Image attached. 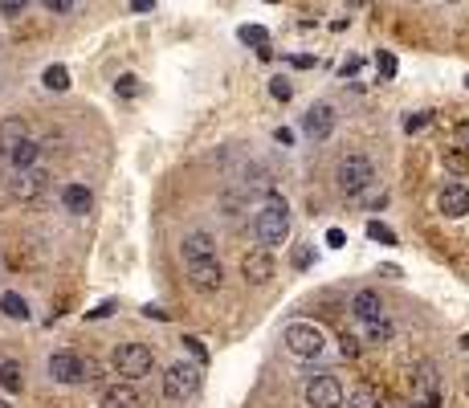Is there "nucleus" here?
<instances>
[{
    "mask_svg": "<svg viewBox=\"0 0 469 408\" xmlns=\"http://www.w3.org/2000/svg\"><path fill=\"white\" fill-rule=\"evenodd\" d=\"M0 388L4 392H21L25 388V368H21L16 359H4V363H0Z\"/></svg>",
    "mask_w": 469,
    "mask_h": 408,
    "instance_id": "nucleus-21",
    "label": "nucleus"
},
{
    "mask_svg": "<svg viewBox=\"0 0 469 408\" xmlns=\"http://www.w3.org/2000/svg\"><path fill=\"white\" fill-rule=\"evenodd\" d=\"M131 9H135V13H151V9H155V0H131Z\"/></svg>",
    "mask_w": 469,
    "mask_h": 408,
    "instance_id": "nucleus-44",
    "label": "nucleus"
},
{
    "mask_svg": "<svg viewBox=\"0 0 469 408\" xmlns=\"http://www.w3.org/2000/svg\"><path fill=\"white\" fill-rule=\"evenodd\" d=\"M143 314H147V319H160V323L167 319V310H160V307H143Z\"/></svg>",
    "mask_w": 469,
    "mask_h": 408,
    "instance_id": "nucleus-45",
    "label": "nucleus"
},
{
    "mask_svg": "<svg viewBox=\"0 0 469 408\" xmlns=\"http://www.w3.org/2000/svg\"><path fill=\"white\" fill-rule=\"evenodd\" d=\"M453 151H461V155H469V118H461L453 131Z\"/></svg>",
    "mask_w": 469,
    "mask_h": 408,
    "instance_id": "nucleus-29",
    "label": "nucleus"
},
{
    "mask_svg": "<svg viewBox=\"0 0 469 408\" xmlns=\"http://www.w3.org/2000/svg\"><path fill=\"white\" fill-rule=\"evenodd\" d=\"M270 94H274L277 102H290L294 86H290V82H286V78H274V82H270Z\"/></svg>",
    "mask_w": 469,
    "mask_h": 408,
    "instance_id": "nucleus-33",
    "label": "nucleus"
},
{
    "mask_svg": "<svg viewBox=\"0 0 469 408\" xmlns=\"http://www.w3.org/2000/svg\"><path fill=\"white\" fill-rule=\"evenodd\" d=\"M37 155H41V143H33V139H21V143L9 151V163H13L16 172H25V167H33V163H37Z\"/></svg>",
    "mask_w": 469,
    "mask_h": 408,
    "instance_id": "nucleus-19",
    "label": "nucleus"
},
{
    "mask_svg": "<svg viewBox=\"0 0 469 408\" xmlns=\"http://www.w3.org/2000/svg\"><path fill=\"white\" fill-rule=\"evenodd\" d=\"M461 347H465V351H469V335H465V339H461Z\"/></svg>",
    "mask_w": 469,
    "mask_h": 408,
    "instance_id": "nucleus-47",
    "label": "nucleus"
},
{
    "mask_svg": "<svg viewBox=\"0 0 469 408\" xmlns=\"http://www.w3.org/2000/svg\"><path fill=\"white\" fill-rule=\"evenodd\" d=\"M375 70H380V78H396V57H392L388 49L375 53Z\"/></svg>",
    "mask_w": 469,
    "mask_h": 408,
    "instance_id": "nucleus-28",
    "label": "nucleus"
},
{
    "mask_svg": "<svg viewBox=\"0 0 469 408\" xmlns=\"http://www.w3.org/2000/svg\"><path fill=\"white\" fill-rule=\"evenodd\" d=\"M200 388V363H172L163 372V396L167 400H188Z\"/></svg>",
    "mask_w": 469,
    "mask_h": 408,
    "instance_id": "nucleus-5",
    "label": "nucleus"
},
{
    "mask_svg": "<svg viewBox=\"0 0 469 408\" xmlns=\"http://www.w3.org/2000/svg\"><path fill=\"white\" fill-rule=\"evenodd\" d=\"M408 408H441V392H437V396H416Z\"/></svg>",
    "mask_w": 469,
    "mask_h": 408,
    "instance_id": "nucleus-39",
    "label": "nucleus"
},
{
    "mask_svg": "<svg viewBox=\"0 0 469 408\" xmlns=\"http://www.w3.org/2000/svg\"><path fill=\"white\" fill-rule=\"evenodd\" d=\"M359 65H363V62H359V57H347V62L339 65V70H343V78H347V74H355Z\"/></svg>",
    "mask_w": 469,
    "mask_h": 408,
    "instance_id": "nucleus-43",
    "label": "nucleus"
},
{
    "mask_svg": "<svg viewBox=\"0 0 469 408\" xmlns=\"http://www.w3.org/2000/svg\"><path fill=\"white\" fill-rule=\"evenodd\" d=\"M429 123H433V114H429V111H416V114H408V118H404V131H408V135H416V131H424Z\"/></svg>",
    "mask_w": 469,
    "mask_h": 408,
    "instance_id": "nucleus-30",
    "label": "nucleus"
},
{
    "mask_svg": "<svg viewBox=\"0 0 469 408\" xmlns=\"http://www.w3.org/2000/svg\"><path fill=\"white\" fill-rule=\"evenodd\" d=\"M258 237H261V249H274V245H286L290 237V209H286V200H277L270 196L258 212Z\"/></svg>",
    "mask_w": 469,
    "mask_h": 408,
    "instance_id": "nucleus-1",
    "label": "nucleus"
},
{
    "mask_svg": "<svg viewBox=\"0 0 469 408\" xmlns=\"http://www.w3.org/2000/svg\"><path fill=\"white\" fill-rule=\"evenodd\" d=\"M326 245H331V249H343V245H347V233H343V228H326Z\"/></svg>",
    "mask_w": 469,
    "mask_h": 408,
    "instance_id": "nucleus-38",
    "label": "nucleus"
},
{
    "mask_svg": "<svg viewBox=\"0 0 469 408\" xmlns=\"http://www.w3.org/2000/svg\"><path fill=\"white\" fill-rule=\"evenodd\" d=\"M98 408H143V396L135 392V384H111V388L102 392V400H98Z\"/></svg>",
    "mask_w": 469,
    "mask_h": 408,
    "instance_id": "nucleus-13",
    "label": "nucleus"
},
{
    "mask_svg": "<svg viewBox=\"0 0 469 408\" xmlns=\"http://www.w3.org/2000/svg\"><path fill=\"white\" fill-rule=\"evenodd\" d=\"M184 347H188V355L196 359V363H209V347H204V339H196V335H184Z\"/></svg>",
    "mask_w": 469,
    "mask_h": 408,
    "instance_id": "nucleus-27",
    "label": "nucleus"
},
{
    "mask_svg": "<svg viewBox=\"0 0 469 408\" xmlns=\"http://www.w3.org/2000/svg\"><path fill=\"white\" fill-rule=\"evenodd\" d=\"M241 274L249 286H265L270 277H274V258H270V249H249L241 258Z\"/></svg>",
    "mask_w": 469,
    "mask_h": 408,
    "instance_id": "nucleus-9",
    "label": "nucleus"
},
{
    "mask_svg": "<svg viewBox=\"0 0 469 408\" xmlns=\"http://www.w3.org/2000/svg\"><path fill=\"white\" fill-rule=\"evenodd\" d=\"M111 310H114V302H102V307L86 310V314H90V319H106V314H111Z\"/></svg>",
    "mask_w": 469,
    "mask_h": 408,
    "instance_id": "nucleus-41",
    "label": "nucleus"
},
{
    "mask_svg": "<svg viewBox=\"0 0 469 408\" xmlns=\"http://www.w3.org/2000/svg\"><path fill=\"white\" fill-rule=\"evenodd\" d=\"M184 270H188V282H192L196 294H216L221 282H225V270H221L216 258H192L184 261Z\"/></svg>",
    "mask_w": 469,
    "mask_h": 408,
    "instance_id": "nucleus-7",
    "label": "nucleus"
},
{
    "mask_svg": "<svg viewBox=\"0 0 469 408\" xmlns=\"http://www.w3.org/2000/svg\"><path fill=\"white\" fill-rule=\"evenodd\" d=\"M339 355L343 359H355L359 355V339H355V335H347V331L339 335Z\"/></svg>",
    "mask_w": 469,
    "mask_h": 408,
    "instance_id": "nucleus-32",
    "label": "nucleus"
},
{
    "mask_svg": "<svg viewBox=\"0 0 469 408\" xmlns=\"http://www.w3.org/2000/svg\"><path fill=\"white\" fill-rule=\"evenodd\" d=\"M25 4H29V0H0V13L4 16H21L25 13Z\"/></svg>",
    "mask_w": 469,
    "mask_h": 408,
    "instance_id": "nucleus-34",
    "label": "nucleus"
},
{
    "mask_svg": "<svg viewBox=\"0 0 469 408\" xmlns=\"http://www.w3.org/2000/svg\"><path fill=\"white\" fill-rule=\"evenodd\" d=\"M392 339V326L388 323H372V343H388Z\"/></svg>",
    "mask_w": 469,
    "mask_h": 408,
    "instance_id": "nucleus-37",
    "label": "nucleus"
},
{
    "mask_svg": "<svg viewBox=\"0 0 469 408\" xmlns=\"http://www.w3.org/2000/svg\"><path fill=\"white\" fill-rule=\"evenodd\" d=\"M62 204L74 212V216H86L90 204H94V196H90V188H82V184H65L62 188Z\"/></svg>",
    "mask_w": 469,
    "mask_h": 408,
    "instance_id": "nucleus-17",
    "label": "nucleus"
},
{
    "mask_svg": "<svg viewBox=\"0 0 469 408\" xmlns=\"http://www.w3.org/2000/svg\"><path fill=\"white\" fill-rule=\"evenodd\" d=\"M265 4H274V0H265Z\"/></svg>",
    "mask_w": 469,
    "mask_h": 408,
    "instance_id": "nucleus-50",
    "label": "nucleus"
},
{
    "mask_svg": "<svg viewBox=\"0 0 469 408\" xmlns=\"http://www.w3.org/2000/svg\"><path fill=\"white\" fill-rule=\"evenodd\" d=\"M237 37H241L245 45H258V53H261V49H270V33L261 29V25H241Z\"/></svg>",
    "mask_w": 469,
    "mask_h": 408,
    "instance_id": "nucleus-24",
    "label": "nucleus"
},
{
    "mask_svg": "<svg viewBox=\"0 0 469 408\" xmlns=\"http://www.w3.org/2000/svg\"><path fill=\"white\" fill-rule=\"evenodd\" d=\"M114 90H118L123 98H135L139 94V78H135V74H123V78L114 82Z\"/></svg>",
    "mask_w": 469,
    "mask_h": 408,
    "instance_id": "nucleus-31",
    "label": "nucleus"
},
{
    "mask_svg": "<svg viewBox=\"0 0 469 408\" xmlns=\"http://www.w3.org/2000/svg\"><path fill=\"white\" fill-rule=\"evenodd\" d=\"M41 82H45V90H57V94H62V90H70V70H65V65H49L45 74H41Z\"/></svg>",
    "mask_w": 469,
    "mask_h": 408,
    "instance_id": "nucleus-23",
    "label": "nucleus"
},
{
    "mask_svg": "<svg viewBox=\"0 0 469 408\" xmlns=\"http://www.w3.org/2000/svg\"><path fill=\"white\" fill-rule=\"evenodd\" d=\"M49 375L57 384H82V355L74 351H53L49 355Z\"/></svg>",
    "mask_w": 469,
    "mask_h": 408,
    "instance_id": "nucleus-11",
    "label": "nucleus"
},
{
    "mask_svg": "<svg viewBox=\"0 0 469 408\" xmlns=\"http://www.w3.org/2000/svg\"><path fill=\"white\" fill-rule=\"evenodd\" d=\"M180 253H184V261H192V258H216V245H212L209 233H188L184 237V245H180Z\"/></svg>",
    "mask_w": 469,
    "mask_h": 408,
    "instance_id": "nucleus-16",
    "label": "nucleus"
},
{
    "mask_svg": "<svg viewBox=\"0 0 469 408\" xmlns=\"http://www.w3.org/2000/svg\"><path fill=\"white\" fill-rule=\"evenodd\" d=\"M45 188H49V176L37 172V167H25V172H16V176L9 180V196H13V200H37Z\"/></svg>",
    "mask_w": 469,
    "mask_h": 408,
    "instance_id": "nucleus-8",
    "label": "nucleus"
},
{
    "mask_svg": "<svg viewBox=\"0 0 469 408\" xmlns=\"http://www.w3.org/2000/svg\"><path fill=\"white\" fill-rule=\"evenodd\" d=\"M355 200H359V204H368V209H384V204H388V192H384V188H375V184H368Z\"/></svg>",
    "mask_w": 469,
    "mask_h": 408,
    "instance_id": "nucleus-25",
    "label": "nucleus"
},
{
    "mask_svg": "<svg viewBox=\"0 0 469 408\" xmlns=\"http://www.w3.org/2000/svg\"><path fill=\"white\" fill-rule=\"evenodd\" d=\"M347 4H355V9H372L375 0H347Z\"/></svg>",
    "mask_w": 469,
    "mask_h": 408,
    "instance_id": "nucleus-46",
    "label": "nucleus"
},
{
    "mask_svg": "<svg viewBox=\"0 0 469 408\" xmlns=\"http://www.w3.org/2000/svg\"><path fill=\"white\" fill-rule=\"evenodd\" d=\"M351 310H355V319H363V323H380V314H384V298L375 290H359L355 302H351Z\"/></svg>",
    "mask_w": 469,
    "mask_h": 408,
    "instance_id": "nucleus-14",
    "label": "nucleus"
},
{
    "mask_svg": "<svg viewBox=\"0 0 469 408\" xmlns=\"http://www.w3.org/2000/svg\"><path fill=\"white\" fill-rule=\"evenodd\" d=\"M368 184H375V167L368 155H347V160L339 163V188L347 196H359Z\"/></svg>",
    "mask_w": 469,
    "mask_h": 408,
    "instance_id": "nucleus-6",
    "label": "nucleus"
},
{
    "mask_svg": "<svg viewBox=\"0 0 469 408\" xmlns=\"http://www.w3.org/2000/svg\"><path fill=\"white\" fill-rule=\"evenodd\" d=\"M347 408H384V396L372 384H355L351 396H347Z\"/></svg>",
    "mask_w": 469,
    "mask_h": 408,
    "instance_id": "nucleus-20",
    "label": "nucleus"
},
{
    "mask_svg": "<svg viewBox=\"0 0 469 408\" xmlns=\"http://www.w3.org/2000/svg\"><path fill=\"white\" fill-rule=\"evenodd\" d=\"M437 209L445 212V216H465L469 212V188L465 184H445V188H441V196H437Z\"/></svg>",
    "mask_w": 469,
    "mask_h": 408,
    "instance_id": "nucleus-12",
    "label": "nucleus"
},
{
    "mask_svg": "<svg viewBox=\"0 0 469 408\" xmlns=\"http://www.w3.org/2000/svg\"><path fill=\"white\" fill-rule=\"evenodd\" d=\"M302 400H307V408H343V384L331 372H319L307 380Z\"/></svg>",
    "mask_w": 469,
    "mask_h": 408,
    "instance_id": "nucleus-4",
    "label": "nucleus"
},
{
    "mask_svg": "<svg viewBox=\"0 0 469 408\" xmlns=\"http://www.w3.org/2000/svg\"><path fill=\"white\" fill-rule=\"evenodd\" d=\"M111 368H114V375H123L127 384H135V380L151 375L155 355H151V347H147V343H118V347H114V355H111Z\"/></svg>",
    "mask_w": 469,
    "mask_h": 408,
    "instance_id": "nucleus-2",
    "label": "nucleus"
},
{
    "mask_svg": "<svg viewBox=\"0 0 469 408\" xmlns=\"http://www.w3.org/2000/svg\"><path fill=\"white\" fill-rule=\"evenodd\" d=\"M0 408H13V404H9V400H0Z\"/></svg>",
    "mask_w": 469,
    "mask_h": 408,
    "instance_id": "nucleus-48",
    "label": "nucleus"
},
{
    "mask_svg": "<svg viewBox=\"0 0 469 408\" xmlns=\"http://www.w3.org/2000/svg\"><path fill=\"white\" fill-rule=\"evenodd\" d=\"M416 396H437V368H433V359H421L416 372H412V400Z\"/></svg>",
    "mask_w": 469,
    "mask_h": 408,
    "instance_id": "nucleus-15",
    "label": "nucleus"
},
{
    "mask_svg": "<svg viewBox=\"0 0 469 408\" xmlns=\"http://www.w3.org/2000/svg\"><path fill=\"white\" fill-rule=\"evenodd\" d=\"M449 4H453V0H449Z\"/></svg>",
    "mask_w": 469,
    "mask_h": 408,
    "instance_id": "nucleus-51",
    "label": "nucleus"
},
{
    "mask_svg": "<svg viewBox=\"0 0 469 408\" xmlns=\"http://www.w3.org/2000/svg\"><path fill=\"white\" fill-rule=\"evenodd\" d=\"M368 237H372V241H380V245H396V233H392L384 221H368Z\"/></svg>",
    "mask_w": 469,
    "mask_h": 408,
    "instance_id": "nucleus-26",
    "label": "nucleus"
},
{
    "mask_svg": "<svg viewBox=\"0 0 469 408\" xmlns=\"http://www.w3.org/2000/svg\"><path fill=\"white\" fill-rule=\"evenodd\" d=\"M41 4H45L53 16H62V13H70V9H74V0H41Z\"/></svg>",
    "mask_w": 469,
    "mask_h": 408,
    "instance_id": "nucleus-35",
    "label": "nucleus"
},
{
    "mask_svg": "<svg viewBox=\"0 0 469 408\" xmlns=\"http://www.w3.org/2000/svg\"><path fill=\"white\" fill-rule=\"evenodd\" d=\"M302 131H307L310 139H331V131H335V106L331 102H314L302 114Z\"/></svg>",
    "mask_w": 469,
    "mask_h": 408,
    "instance_id": "nucleus-10",
    "label": "nucleus"
},
{
    "mask_svg": "<svg viewBox=\"0 0 469 408\" xmlns=\"http://www.w3.org/2000/svg\"><path fill=\"white\" fill-rule=\"evenodd\" d=\"M274 139H277V143H282V147H290V143H294V131L277 127V131H274Z\"/></svg>",
    "mask_w": 469,
    "mask_h": 408,
    "instance_id": "nucleus-40",
    "label": "nucleus"
},
{
    "mask_svg": "<svg viewBox=\"0 0 469 408\" xmlns=\"http://www.w3.org/2000/svg\"><path fill=\"white\" fill-rule=\"evenodd\" d=\"M98 380V363L94 359H82V384H94Z\"/></svg>",
    "mask_w": 469,
    "mask_h": 408,
    "instance_id": "nucleus-36",
    "label": "nucleus"
},
{
    "mask_svg": "<svg viewBox=\"0 0 469 408\" xmlns=\"http://www.w3.org/2000/svg\"><path fill=\"white\" fill-rule=\"evenodd\" d=\"M294 265H298V270H307V265H310V249H298V253H294Z\"/></svg>",
    "mask_w": 469,
    "mask_h": 408,
    "instance_id": "nucleus-42",
    "label": "nucleus"
},
{
    "mask_svg": "<svg viewBox=\"0 0 469 408\" xmlns=\"http://www.w3.org/2000/svg\"><path fill=\"white\" fill-rule=\"evenodd\" d=\"M282 343H286V351L298 359H314V355H323V347H326V335L319 331L314 323H290L286 331H282Z\"/></svg>",
    "mask_w": 469,
    "mask_h": 408,
    "instance_id": "nucleus-3",
    "label": "nucleus"
},
{
    "mask_svg": "<svg viewBox=\"0 0 469 408\" xmlns=\"http://www.w3.org/2000/svg\"><path fill=\"white\" fill-rule=\"evenodd\" d=\"M21 139H29L25 123H21V118H4V123H0V155H9Z\"/></svg>",
    "mask_w": 469,
    "mask_h": 408,
    "instance_id": "nucleus-18",
    "label": "nucleus"
},
{
    "mask_svg": "<svg viewBox=\"0 0 469 408\" xmlns=\"http://www.w3.org/2000/svg\"><path fill=\"white\" fill-rule=\"evenodd\" d=\"M465 86H469V74H465Z\"/></svg>",
    "mask_w": 469,
    "mask_h": 408,
    "instance_id": "nucleus-49",
    "label": "nucleus"
},
{
    "mask_svg": "<svg viewBox=\"0 0 469 408\" xmlns=\"http://www.w3.org/2000/svg\"><path fill=\"white\" fill-rule=\"evenodd\" d=\"M0 310H4V314H9V319H16V323H25V319H29V307H25V298H21V294H0Z\"/></svg>",
    "mask_w": 469,
    "mask_h": 408,
    "instance_id": "nucleus-22",
    "label": "nucleus"
}]
</instances>
